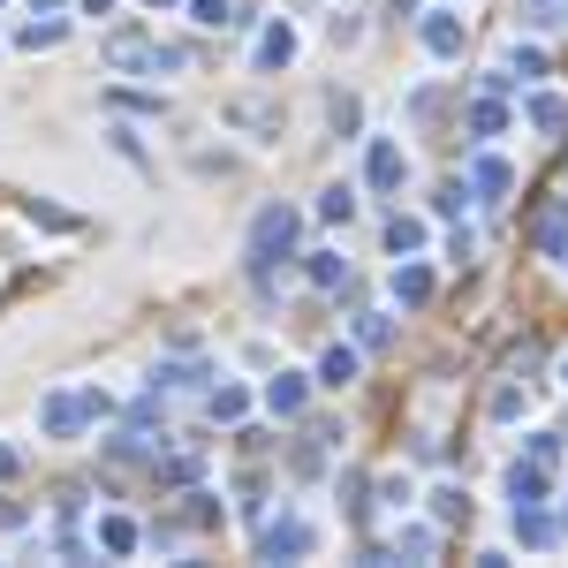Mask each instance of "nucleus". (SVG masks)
Here are the masks:
<instances>
[{"label": "nucleus", "instance_id": "f257e3e1", "mask_svg": "<svg viewBox=\"0 0 568 568\" xmlns=\"http://www.w3.org/2000/svg\"><path fill=\"white\" fill-rule=\"evenodd\" d=\"M295 235H303V213L295 205H266L258 220H251V281L274 288V266L295 258Z\"/></svg>", "mask_w": 568, "mask_h": 568}, {"label": "nucleus", "instance_id": "f03ea898", "mask_svg": "<svg viewBox=\"0 0 568 568\" xmlns=\"http://www.w3.org/2000/svg\"><path fill=\"white\" fill-rule=\"evenodd\" d=\"M92 418H107V395H76V387L46 395V410H38V425H46V439H76V432L92 425Z\"/></svg>", "mask_w": 568, "mask_h": 568}, {"label": "nucleus", "instance_id": "7ed1b4c3", "mask_svg": "<svg viewBox=\"0 0 568 568\" xmlns=\"http://www.w3.org/2000/svg\"><path fill=\"white\" fill-rule=\"evenodd\" d=\"M107 61H114V69H144V76L182 69V53H174V46H152L144 31H114V38H107Z\"/></svg>", "mask_w": 568, "mask_h": 568}, {"label": "nucleus", "instance_id": "20e7f679", "mask_svg": "<svg viewBox=\"0 0 568 568\" xmlns=\"http://www.w3.org/2000/svg\"><path fill=\"white\" fill-rule=\"evenodd\" d=\"M258 554H266V561H303V554H311V531H303L295 516H281V523L258 531Z\"/></svg>", "mask_w": 568, "mask_h": 568}, {"label": "nucleus", "instance_id": "39448f33", "mask_svg": "<svg viewBox=\"0 0 568 568\" xmlns=\"http://www.w3.org/2000/svg\"><path fill=\"white\" fill-rule=\"evenodd\" d=\"M418 38H425V53L455 61V53H462V15H455V8H432L425 23H418Z\"/></svg>", "mask_w": 568, "mask_h": 568}, {"label": "nucleus", "instance_id": "423d86ee", "mask_svg": "<svg viewBox=\"0 0 568 568\" xmlns=\"http://www.w3.org/2000/svg\"><path fill=\"white\" fill-rule=\"evenodd\" d=\"M364 182H372V190H402V144L395 137H372V152H364Z\"/></svg>", "mask_w": 568, "mask_h": 568}, {"label": "nucleus", "instance_id": "0eeeda50", "mask_svg": "<svg viewBox=\"0 0 568 568\" xmlns=\"http://www.w3.org/2000/svg\"><path fill=\"white\" fill-rule=\"evenodd\" d=\"M531 243H539L546 258H561V243H568V197H546V213H539V228H531Z\"/></svg>", "mask_w": 568, "mask_h": 568}, {"label": "nucleus", "instance_id": "6e6552de", "mask_svg": "<svg viewBox=\"0 0 568 568\" xmlns=\"http://www.w3.org/2000/svg\"><path fill=\"white\" fill-rule=\"evenodd\" d=\"M508 182H516V174H508V159H493V152H485V159H470V190H478L485 205H500V197H508Z\"/></svg>", "mask_w": 568, "mask_h": 568}, {"label": "nucleus", "instance_id": "1a4fd4ad", "mask_svg": "<svg viewBox=\"0 0 568 568\" xmlns=\"http://www.w3.org/2000/svg\"><path fill=\"white\" fill-rule=\"evenodd\" d=\"M508 500H516V508H539V500H546V470H539V462H516V470H508Z\"/></svg>", "mask_w": 568, "mask_h": 568}, {"label": "nucleus", "instance_id": "9d476101", "mask_svg": "<svg viewBox=\"0 0 568 568\" xmlns=\"http://www.w3.org/2000/svg\"><path fill=\"white\" fill-rule=\"evenodd\" d=\"M516 539H523V546H539V554L561 539V531H554V516H546V500H539V508H516Z\"/></svg>", "mask_w": 568, "mask_h": 568}, {"label": "nucleus", "instance_id": "9b49d317", "mask_svg": "<svg viewBox=\"0 0 568 568\" xmlns=\"http://www.w3.org/2000/svg\"><path fill=\"white\" fill-rule=\"evenodd\" d=\"M266 410H274V418H303V379H295V372L266 379Z\"/></svg>", "mask_w": 568, "mask_h": 568}, {"label": "nucleus", "instance_id": "f8f14e48", "mask_svg": "<svg viewBox=\"0 0 568 568\" xmlns=\"http://www.w3.org/2000/svg\"><path fill=\"white\" fill-rule=\"evenodd\" d=\"M288 61H295V31H288V23H274V31L258 38V69H288Z\"/></svg>", "mask_w": 568, "mask_h": 568}, {"label": "nucleus", "instance_id": "ddd939ff", "mask_svg": "<svg viewBox=\"0 0 568 568\" xmlns=\"http://www.w3.org/2000/svg\"><path fill=\"white\" fill-rule=\"evenodd\" d=\"M349 379H356V349H341V341H334V349L318 356V387H349Z\"/></svg>", "mask_w": 568, "mask_h": 568}, {"label": "nucleus", "instance_id": "4468645a", "mask_svg": "<svg viewBox=\"0 0 568 568\" xmlns=\"http://www.w3.org/2000/svg\"><path fill=\"white\" fill-rule=\"evenodd\" d=\"M99 546H107L114 561H130V554H137V523H130V516H107V523H99Z\"/></svg>", "mask_w": 568, "mask_h": 568}, {"label": "nucleus", "instance_id": "2eb2a0df", "mask_svg": "<svg viewBox=\"0 0 568 568\" xmlns=\"http://www.w3.org/2000/svg\"><path fill=\"white\" fill-rule=\"evenodd\" d=\"M395 303H410V311L432 303V274L425 266H395Z\"/></svg>", "mask_w": 568, "mask_h": 568}, {"label": "nucleus", "instance_id": "dca6fc26", "mask_svg": "<svg viewBox=\"0 0 568 568\" xmlns=\"http://www.w3.org/2000/svg\"><path fill=\"white\" fill-rule=\"evenodd\" d=\"M418 243H425V220H410V213H395V220H387V251H395V258H410Z\"/></svg>", "mask_w": 568, "mask_h": 568}, {"label": "nucleus", "instance_id": "f3484780", "mask_svg": "<svg viewBox=\"0 0 568 568\" xmlns=\"http://www.w3.org/2000/svg\"><path fill=\"white\" fill-rule=\"evenodd\" d=\"M318 220H341V228H349V220H356V190H349V182H334V190L318 197Z\"/></svg>", "mask_w": 568, "mask_h": 568}, {"label": "nucleus", "instance_id": "a211bd4d", "mask_svg": "<svg viewBox=\"0 0 568 568\" xmlns=\"http://www.w3.org/2000/svg\"><path fill=\"white\" fill-rule=\"evenodd\" d=\"M432 516H439V523H470V493H462V485H439V493H432Z\"/></svg>", "mask_w": 568, "mask_h": 568}, {"label": "nucleus", "instance_id": "6ab92c4d", "mask_svg": "<svg viewBox=\"0 0 568 568\" xmlns=\"http://www.w3.org/2000/svg\"><path fill=\"white\" fill-rule=\"evenodd\" d=\"M523 114H531V130H546V137H554V130H568V99H531Z\"/></svg>", "mask_w": 568, "mask_h": 568}, {"label": "nucleus", "instance_id": "aec40b11", "mask_svg": "<svg viewBox=\"0 0 568 568\" xmlns=\"http://www.w3.org/2000/svg\"><path fill=\"white\" fill-rule=\"evenodd\" d=\"M470 130H478V137H500V130H508V107H500V99H478V107H470Z\"/></svg>", "mask_w": 568, "mask_h": 568}, {"label": "nucleus", "instance_id": "412c9836", "mask_svg": "<svg viewBox=\"0 0 568 568\" xmlns=\"http://www.w3.org/2000/svg\"><path fill=\"white\" fill-rule=\"evenodd\" d=\"M311 281H318V288H341V281H349V266H341L334 251H311Z\"/></svg>", "mask_w": 568, "mask_h": 568}, {"label": "nucleus", "instance_id": "4be33fe9", "mask_svg": "<svg viewBox=\"0 0 568 568\" xmlns=\"http://www.w3.org/2000/svg\"><path fill=\"white\" fill-rule=\"evenodd\" d=\"M243 410H251V395H243V387H220V395H213V418H220V425H235Z\"/></svg>", "mask_w": 568, "mask_h": 568}, {"label": "nucleus", "instance_id": "5701e85b", "mask_svg": "<svg viewBox=\"0 0 568 568\" xmlns=\"http://www.w3.org/2000/svg\"><path fill=\"white\" fill-rule=\"evenodd\" d=\"M432 546H439L432 531H402V539H395V561H402V554H410V561H432Z\"/></svg>", "mask_w": 568, "mask_h": 568}, {"label": "nucleus", "instance_id": "b1692460", "mask_svg": "<svg viewBox=\"0 0 568 568\" xmlns=\"http://www.w3.org/2000/svg\"><path fill=\"white\" fill-rule=\"evenodd\" d=\"M15 46H31V53H38V46H61V23H23Z\"/></svg>", "mask_w": 568, "mask_h": 568}, {"label": "nucleus", "instance_id": "393cba45", "mask_svg": "<svg viewBox=\"0 0 568 568\" xmlns=\"http://www.w3.org/2000/svg\"><path fill=\"white\" fill-rule=\"evenodd\" d=\"M508 76H523V84H531V76H546V53H539V46H516V61H508Z\"/></svg>", "mask_w": 568, "mask_h": 568}, {"label": "nucleus", "instance_id": "a878e982", "mask_svg": "<svg viewBox=\"0 0 568 568\" xmlns=\"http://www.w3.org/2000/svg\"><path fill=\"white\" fill-rule=\"evenodd\" d=\"M190 15H197L205 31H220V23H235V8H228V0H190Z\"/></svg>", "mask_w": 568, "mask_h": 568}, {"label": "nucleus", "instance_id": "bb28decb", "mask_svg": "<svg viewBox=\"0 0 568 568\" xmlns=\"http://www.w3.org/2000/svg\"><path fill=\"white\" fill-rule=\"evenodd\" d=\"M523 462H539V470H554V462H561V439H554V432H539V439H531V455H523Z\"/></svg>", "mask_w": 568, "mask_h": 568}, {"label": "nucleus", "instance_id": "cd10ccee", "mask_svg": "<svg viewBox=\"0 0 568 568\" xmlns=\"http://www.w3.org/2000/svg\"><path fill=\"white\" fill-rule=\"evenodd\" d=\"M356 122H364V107H356L349 92H334V130H356Z\"/></svg>", "mask_w": 568, "mask_h": 568}, {"label": "nucleus", "instance_id": "c85d7f7f", "mask_svg": "<svg viewBox=\"0 0 568 568\" xmlns=\"http://www.w3.org/2000/svg\"><path fill=\"white\" fill-rule=\"evenodd\" d=\"M197 379H205L197 364H159V387H197Z\"/></svg>", "mask_w": 568, "mask_h": 568}, {"label": "nucleus", "instance_id": "c756f323", "mask_svg": "<svg viewBox=\"0 0 568 568\" xmlns=\"http://www.w3.org/2000/svg\"><path fill=\"white\" fill-rule=\"evenodd\" d=\"M561 15V0H523V23H554Z\"/></svg>", "mask_w": 568, "mask_h": 568}, {"label": "nucleus", "instance_id": "7c9ffc66", "mask_svg": "<svg viewBox=\"0 0 568 568\" xmlns=\"http://www.w3.org/2000/svg\"><path fill=\"white\" fill-rule=\"evenodd\" d=\"M15 470H23V455H15V447H0V478H15Z\"/></svg>", "mask_w": 568, "mask_h": 568}, {"label": "nucleus", "instance_id": "2f4dec72", "mask_svg": "<svg viewBox=\"0 0 568 568\" xmlns=\"http://www.w3.org/2000/svg\"><path fill=\"white\" fill-rule=\"evenodd\" d=\"M84 15H114V0H84Z\"/></svg>", "mask_w": 568, "mask_h": 568}, {"label": "nucleus", "instance_id": "473e14b6", "mask_svg": "<svg viewBox=\"0 0 568 568\" xmlns=\"http://www.w3.org/2000/svg\"><path fill=\"white\" fill-rule=\"evenodd\" d=\"M31 8H61V0H31Z\"/></svg>", "mask_w": 568, "mask_h": 568}, {"label": "nucleus", "instance_id": "72a5a7b5", "mask_svg": "<svg viewBox=\"0 0 568 568\" xmlns=\"http://www.w3.org/2000/svg\"><path fill=\"white\" fill-rule=\"evenodd\" d=\"M144 8H174V0H144Z\"/></svg>", "mask_w": 568, "mask_h": 568}, {"label": "nucleus", "instance_id": "f704fd0d", "mask_svg": "<svg viewBox=\"0 0 568 568\" xmlns=\"http://www.w3.org/2000/svg\"><path fill=\"white\" fill-rule=\"evenodd\" d=\"M561 379H568V356H561Z\"/></svg>", "mask_w": 568, "mask_h": 568}, {"label": "nucleus", "instance_id": "c9c22d12", "mask_svg": "<svg viewBox=\"0 0 568 568\" xmlns=\"http://www.w3.org/2000/svg\"><path fill=\"white\" fill-rule=\"evenodd\" d=\"M561 523H568V516H561Z\"/></svg>", "mask_w": 568, "mask_h": 568}]
</instances>
